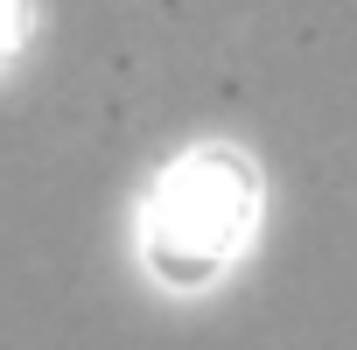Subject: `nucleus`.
<instances>
[{
	"label": "nucleus",
	"mask_w": 357,
	"mask_h": 350,
	"mask_svg": "<svg viewBox=\"0 0 357 350\" xmlns=\"http://www.w3.org/2000/svg\"><path fill=\"white\" fill-rule=\"evenodd\" d=\"M22 36H29V8H22V0H0V70L15 63Z\"/></svg>",
	"instance_id": "f03ea898"
},
{
	"label": "nucleus",
	"mask_w": 357,
	"mask_h": 350,
	"mask_svg": "<svg viewBox=\"0 0 357 350\" xmlns=\"http://www.w3.org/2000/svg\"><path fill=\"white\" fill-rule=\"evenodd\" d=\"M259 175L231 147L175 154L140 204V259L161 287H211L252 238Z\"/></svg>",
	"instance_id": "f257e3e1"
}]
</instances>
